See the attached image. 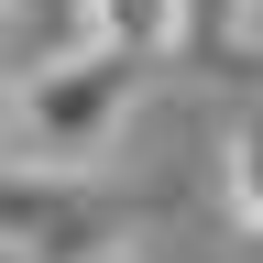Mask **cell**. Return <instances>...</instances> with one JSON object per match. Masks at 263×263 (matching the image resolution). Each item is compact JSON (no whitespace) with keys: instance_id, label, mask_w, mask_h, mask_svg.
I'll return each instance as SVG.
<instances>
[{"instance_id":"6da1fadb","label":"cell","mask_w":263,"mask_h":263,"mask_svg":"<svg viewBox=\"0 0 263 263\" xmlns=\"http://www.w3.org/2000/svg\"><path fill=\"white\" fill-rule=\"evenodd\" d=\"M143 77L154 66H132L110 44H55L33 55L11 99H0V176H55L77 186L88 164H110V143L132 132V110H143Z\"/></svg>"},{"instance_id":"7a4b0ae2","label":"cell","mask_w":263,"mask_h":263,"mask_svg":"<svg viewBox=\"0 0 263 263\" xmlns=\"http://www.w3.org/2000/svg\"><path fill=\"white\" fill-rule=\"evenodd\" d=\"M77 44H110L132 66H176V0H77Z\"/></svg>"},{"instance_id":"3957f363","label":"cell","mask_w":263,"mask_h":263,"mask_svg":"<svg viewBox=\"0 0 263 263\" xmlns=\"http://www.w3.org/2000/svg\"><path fill=\"white\" fill-rule=\"evenodd\" d=\"M176 33H186L176 55H230V66H252V0H176Z\"/></svg>"},{"instance_id":"277c9868","label":"cell","mask_w":263,"mask_h":263,"mask_svg":"<svg viewBox=\"0 0 263 263\" xmlns=\"http://www.w3.org/2000/svg\"><path fill=\"white\" fill-rule=\"evenodd\" d=\"M219 197H230V230L263 241V143H252V110L230 121V143H219Z\"/></svg>"},{"instance_id":"5b68a950","label":"cell","mask_w":263,"mask_h":263,"mask_svg":"<svg viewBox=\"0 0 263 263\" xmlns=\"http://www.w3.org/2000/svg\"><path fill=\"white\" fill-rule=\"evenodd\" d=\"M11 77H22V22H0V99H11Z\"/></svg>"},{"instance_id":"8992f818","label":"cell","mask_w":263,"mask_h":263,"mask_svg":"<svg viewBox=\"0 0 263 263\" xmlns=\"http://www.w3.org/2000/svg\"><path fill=\"white\" fill-rule=\"evenodd\" d=\"M77 263H143V252H132V241H88Z\"/></svg>"},{"instance_id":"52a82bcc","label":"cell","mask_w":263,"mask_h":263,"mask_svg":"<svg viewBox=\"0 0 263 263\" xmlns=\"http://www.w3.org/2000/svg\"><path fill=\"white\" fill-rule=\"evenodd\" d=\"M0 263H44V252H33V241H22V230H0Z\"/></svg>"}]
</instances>
